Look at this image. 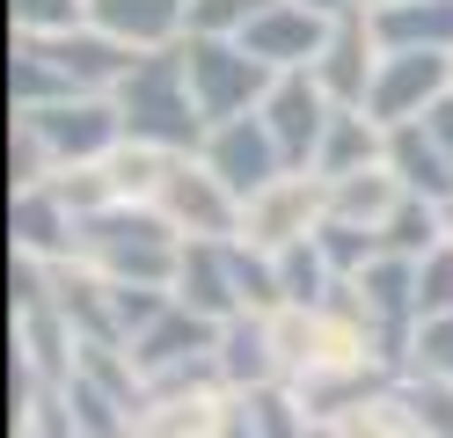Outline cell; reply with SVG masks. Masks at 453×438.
Returning <instances> with one entry per match:
<instances>
[{
  "instance_id": "obj_1",
  "label": "cell",
  "mask_w": 453,
  "mask_h": 438,
  "mask_svg": "<svg viewBox=\"0 0 453 438\" xmlns=\"http://www.w3.org/2000/svg\"><path fill=\"white\" fill-rule=\"evenodd\" d=\"M118 117H125V139H147V146H168V154H197L205 146V110H197V88H190V66H183V44L168 51H139V66L118 81Z\"/></svg>"
},
{
  "instance_id": "obj_18",
  "label": "cell",
  "mask_w": 453,
  "mask_h": 438,
  "mask_svg": "<svg viewBox=\"0 0 453 438\" xmlns=\"http://www.w3.org/2000/svg\"><path fill=\"white\" fill-rule=\"evenodd\" d=\"M403 175H395L388 161L373 168H358V175H329V219H344V227H365V234H380L395 219V204H403Z\"/></svg>"
},
{
  "instance_id": "obj_4",
  "label": "cell",
  "mask_w": 453,
  "mask_h": 438,
  "mask_svg": "<svg viewBox=\"0 0 453 438\" xmlns=\"http://www.w3.org/2000/svg\"><path fill=\"white\" fill-rule=\"evenodd\" d=\"M322 227H329V175L286 168V175H271L257 197H242L234 242L264 249V256H286V249H300V242H315Z\"/></svg>"
},
{
  "instance_id": "obj_20",
  "label": "cell",
  "mask_w": 453,
  "mask_h": 438,
  "mask_svg": "<svg viewBox=\"0 0 453 438\" xmlns=\"http://www.w3.org/2000/svg\"><path fill=\"white\" fill-rule=\"evenodd\" d=\"M388 161V125L373 110H336L329 132H322V154H315V175H358Z\"/></svg>"
},
{
  "instance_id": "obj_3",
  "label": "cell",
  "mask_w": 453,
  "mask_h": 438,
  "mask_svg": "<svg viewBox=\"0 0 453 438\" xmlns=\"http://www.w3.org/2000/svg\"><path fill=\"white\" fill-rule=\"evenodd\" d=\"M212 350H219V321L197 314V307H183V300H168V307L147 321V329L132 336V358H139V373H147L154 395H176V388H219Z\"/></svg>"
},
{
  "instance_id": "obj_9",
  "label": "cell",
  "mask_w": 453,
  "mask_h": 438,
  "mask_svg": "<svg viewBox=\"0 0 453 438\" xmlns=\"http://www.w3.org/2000/svg\"><path fill=\"white\" fill-rule=\"evenodd\" d=\"M197 161H205L234 197H257L271 175H286V168H293L286 154H278V139H271V125H264V110H249V117H219V125L205 132V146H197Z\"/></svg>"
},
{
  "instance_id": "obj_12",
  "label": "cell",
  "mask_w": 453,
  "mask_h": 438,
  "mask_svg": "<svg viewBox=\"0 0 453 438\" xmlns=\"http://www.w3.org/2000/svg\"><path fill=\"white\" fill-rule=\"evenodd\" d=\"M234 431H242V395L226 388L147 395V409L132 417V438H234Z\"/></svg>"
},
{
  "instance_id": "obj_39",
  "label": "cell",
  "mask_w": 453,
  "mask_h": 438,
  "mask_svg": "<svg viewBox=\"0 0 453 438\" xmlns=\"http://www.w3.org/2000/svg\"><path fill=\"white\" fill-rule=\"evenodd\" d=\"M446 242H453V197H446Z\"/></svg>"
},
{
  "instance_id": "obj_13",
  "label": "cell",
  "mask_w": 453,
  "mask_h": 438,
  "mask_svg": "<svg viewBox=\"0 0 453 438\" xmlns=\"http://www.w3.org/2000/svg\"><path fill=\"white\" fill-rule=\"evenodd\" d=\"M329 22H336V15L307 8V0H271V8L242 29V44L257 51L271 73H300V66H315V58H322V44H329Z\"/></svg>"
},
{
  "instance_id": "obj_10",
  "label": "cell",
  "mask_w": 453,
  "mask_h": 438,
  "mask_svg": "<svg viewBox=\"0 0 453 438\" xmlns=\"http://www.w3.org/2000/svg\"><path fill=\"white\" fill-rule=\"evenodd\" d=\"M439 96H453V51H388L365 110L395 132V125H417Z\"/></svg>"
},
{
  "instance_id": "obj_15",
  "label": "cell",
  "mask_w": 453,
  "mask_h": 438,
  "mask_svg": "<svg viewBox=\"0 0 453 438\" xmlns=\"http://www.w3.org/2000/svg\"><path fill=\"white\" fill-rule=\"evenodd\" d=\"M51 300H59V314L73 321L81 343H125V314H118V285H110L103 271H88L81 256L51 263Z\"/></svg>"
},
{
  "instance_id": "obj_14",
  "label": "cell",
  "mask_w": 453,
  "mask_h": 438,
  "mask_svg": "<svg viewBox=\"0 0 453 438\" xmlns=\"http://www.w3.org/2000/svg\"><path fill=\"white\" fill-rule=\"evenodd\" d=\"M81 242V219L59 204L51 183L8 190V256H37V263H66Z\"/></svg>"
},
{
  "instance_id": "obj_36",
  "label": "cell",
  "mask_w": 453,
  "mask_h": 438,
  "mask_svg": "<svg viewBox=\"0 0 453 438\" xmlns=\"http://www.w3.org/2000/svg\"><path fill=\"white\" fill-rule=\"evenodd\" d=\"M417 125H424V132H432V139H439V154L453 161V96H439L432 110H424V117H417Z\"/></svg>"
},
{
  "instance_id": "obj_40",
  "label": "cell",
  "mask_w": 453,
  "mask_h": 438,
  "mask_svg": "<svg viewBox=\"0 0 453 438\" xmlns=\"http://www.w3.org/2000/svg\"><path fill=\"white\" fill-rule=\"evenodd\" d=\"M358 8H395V0H358Z\"/></svg>"
},
{
  "instance_id": "obj_26",
  "label": "cell",
  "mask_w": 453,
  "mask_h": 438,
  "mask_svg": "<svg viewBox=\"0 0 453 438\" xmlns=\"http://www.w3.org/2000/svg\"><path fill=\"white\" fill-rule=\"evenodd\" d=\"M66 409H73V431L81 438H132V409L110 395V388H96L88 373H66Z\"/></svg>"
},
{
  "instance_id": "obj_11",
  "label": "cell",
  "mask_w": 453,
  "mask_h": 438,
  "mask_svg": "<svg viewBox=\"0 0 453 438\" xmlns=\"http://www.w3.org/2000/svg\"><path fill=\"white\" fill-rule=\"evenodd\" d=\"M329 117H336V103L322 96V81L307 73V66H300V73H278V81H271V96H264V125H271L278 154H286L293 168H315Z\"/></svg>"
},
{
  "instance_id": "obj_5",
  "label": "cell",
  "mask_w": 453,
  "mask_h": 438,
  "mask_svg": "<svg viewBox=\"0 0 453 438\" xmlns=\"http://www.w3.org/2000/svg\"><path fill=\"white\" fill-rule=\"evenodd\" d=\"M8 117L51 154V168H88V161H110L125 146V117L110 96H66L44 110H8Z\"/></svg>"
},
{
  "instance_id": "obj_8",
  "label": "cell",
  "mask_w": 453,
  "mask_h": 438,
  "mask_svg": "<svg viewBox=\"0 0 453 438\" xmlns=\"http://www.w3.org/2000/svg\"><path fill=\"white\" fill-rule=\"evenodd\" d=\"M380 58H388V44H380V29H373V15L365 8H344L329 22V44H322V58L307 73L322 81V96L336 103V110H365V96H373V81H380Z\"/></svg>"
},
{
  "instance_id": "obj_24",
  "label": "cell",
  "mask_w": 453,
  "mask_h": 438,
  "mask_svg": "<svg viewBox=\"0 0 453 438\" xmlns=\"http://www.w3.org/2000/svg\"><path fill=\"white\" fill-rule=\"evenodd\" d=\"M242 424H249V438H307V431H315L307 402L286 388V380H271V388H249V395H242Z\"/></svg>"
},
{
  "instance_id": "obj_19",
  "label": "cell",
  "mask_w": 453,
  "mask_h": 438,
  "mask_svg": "<svg viewBox=\"0 0 453 438\" xmlns=\"http://www.w3.org/2000/svg\"><path fill=\"white\" fill-rule=\"evenodd\" d=\"M212 365H219V388H226V395L271 388V380H278V358H271L264 314H234V321H219V350H212Z\"/></svg>"
},
{
  "instance_id": "obj_16",
  "label": "cell",
  "mask_w": 453,
  "mask_h": 438,
  "mask_svg": "<svg viewBox=\"0 0 453 438\" xmlns=\"http://www.w3.org/2000/svg\"><path fill=\"white\" fill-rule=\"evenodd\" d=\"M88 22L132 51H168L190 37V0H88Z\"/></svg>"
},
{
  "instance_id": "obj_25",
  "label": "cell",
  "mask_w": 453,
  "mask_h": 438,
  "mask_svg": "<svg viewBox=\"0 0 453 438\" xmlns=\"http://www.w3.org/2000/svg\"><path fill=\"white\" fill-rule=\"evenodd\" d=\"M439 242H446V204H432V197H403L395 219L380 227V249L388 256H410V263H424Z\"/></svg>"
},
{
  "instance_id": "obj_38",
  "label": "cell",
  "mask_w": 453,
  "mask_h": 438,
  "mask_svg": "<svg viewBox=\"0 0 453 438\" xmlns=\"http://www.w3.org/2000/svg\"><path fill=\"white\" fill-rule=\"evenodd\" d=\"M307 438H344V431H336V424H315V431H307Z\"/></svg>"
},
{
  "instance_id": "obj_30",
  "label": "cell",
  "mask_w": 453,
  "mask_h": 438,
  "mask_svg": "<svg viewBox=\"0 0 453 438\" xmlns=\"http://www.w3.org/2000/svg\"><path fill=\"white\" fill-rule=\"evenodd\" d=\"M88 22V0H8V37H66Z\"/></svg>"
},
{
  "instance_id": "obj_17",
  "label": "cell",
  "mask_w": 453,
  "mask_h": 438,
  "mask_svg": "<svg viewBox=\"0 0 453 438\" xmlns=\"http://www.w3.org/2000/svg\"><path fill=\"white\" fill-rule=\"evenodd\" d=\"M168 292L183 307L212 314V321H234L242 292H234V256H226V242H183V263H176V285Z\"/></svg>"
},
{
  "instance_id": "obj_21",
  "label": "cell",
  "mask_w": 453,
  "mask_h": 438,
  "mask_svg": "<svg viewBox=\"0 0 453 438\" xmlns=\"http://www.w3.org/2000/svg\"><path fill=\"white\" fill-rule=\"evenodd\" d=\"M388 51H453V0H395V8H365Z\"/></svg>"
},
{
  "instance_id": "obj_6",
  "label": "cell",
  "mask_w": 453,
  "mask_h": 438,
  "mask_svg": "<svg viewBox=\"0 0 453 438\" xmlns=\"http://www.w3.org/2000/svg\"><path fill=\"white\" fill-rule=\"evenodd\" d=\"M183 66H190V88H197V110H205V125L264 110L271 81H278V73H271L242 37H183Z\"/></svg>"
},
{
  "instance_id": "obj_29",
  "label": "cell",
  "mask_w": 453,
  "mask_h": 438,
  "mask_svg": "<svg viewBox=\"0 0 453 438\" xmlns=\"http://www.w3.org/2000/svg\"><path fill=\"white\" fill-rule=\"evenodd\" d=\"M336 431H344V438H424L417 431V417H410V409H403V395H373V402H358V409H344V417H329Z\"/></svg>"
},
{
  "instance_id": "obj_22",
  "label": "cell",
  "mask_w": 453,
  "mask_h": 438,
  "mask_svg": "<svg viewBox=\"0 0 453 438\" xmlns=\"http://www.w3.org/2000/svg\"><path fill=\"white\" fill-rule=\"evenodd\" d=\"M388 168L403 175L410 197H432V204L453 197V161L439 154V139L424 132V125H395V132H388Z\"/></svg>"
},
{
  "instance_id": "obj_23",
  "label": "cell",
  "mask_w": 453,
  "mask_h": 438,
  "mask_svg": "<svg viewBox=\"0 0 453 438\" xmlns=\"http://www.w3.org/2000/svg\"><path fill=\"white\" fill-rule=\"evenodd\" d=\"M73 88L30 37H8V110H44V103H66Z\"/></svg>"
},
{
  "instance_id": "obj_2",
  "label": "cell",
  "mask_w": 453,
  "mask_h": 438,
  "mask_svg": "<svg viewBox=\"0 0 453 438\" xmlns=\"http://www.w3.org/2000/svg\"><path fill=\"white\" fill-rule=\"evenodd\" d=\"M73 256L103 271L110 285H176V263H183V234L168 227L154 204H110V212L81 219V242Z\"/></svg>"
},
{
  "instance_id": "obj_33",
  "label": "cell",
  "mask_w": 453,
  "mask_h": 438,
  "mask_svg": "<svg viewBox=\"0 0 453 438\" xmlns=\"http://www.w3.org/2000/svg\"><path fill=\"white\" fill-rule=\"evenodd\" d=\"M271 0H190V37H242Z\"/></svg>"
},
{
  "instance_id": "obj_35",
  "label": "cell",
  "mask_w": 453,
  "mask_h": 438,
  "mask_svg": "<svg viewBox=\"0 0 453 438\" xmlns=\"http://www.w3.org/2000/svg\"><path fill=\"white\" fill-rule=\"evenodd\" d=\"M410 373H439L453 380V314H432V321H417V343H410Z\"/></svg>"
},
{
  "instance_id": "obj_37",
  "label": "cell",
  "mask_w": 453,
  "mask_h": 438,
  "mask_svg": "<svg viewBox=\"0 0 453 438\" xmlns=\"http://www.w3.org/2000/svg\"><path fill=\"white\" fill-rule=\"evenodd\" d=\"M307 8H322V15H344V8H358V0H307Z\"/></svg>"
},
{
  "instance_id": "obj_32",
  "label": "cell",
  "mask_w": 453,
  "mask_h": 438,
  "mask_svg": "<svg viewBox=\"0 0 453 438\" xmlns=\"http://www.w3.org/2000/svg\"><path fill=\"white\" fill-rule=\"evenodd\" d=\"M315 242H322V256H329V271H336V278H358L365 263L380 256V234H365V227H344V219H329V227L315 234Z\"/></svg>"
},
{
  "instance_id": "obj_27",
  "label": "cell",
  "mask_w": 453,
  "mask_h": 438,
  "mask_svg": "<svg viewBox=\"0 0 453 438\" xmlns=\"http://www.w3.org/2000/svg\"><path fill=\"white\" fill-rule=\"evenodd\" d=\"M395 395H403V409L417 417V431L424 438H453V380H439V373H395Z\"/></svg>"
},
{
  "instance_id": "obj_7",
  "label": "cell",
  "mask_w": 453,
  "mask_h": 438,
  "mask_svg": "<svg viewBox=\"0 0 453 438\" xmlns=\"http://www.w3.org/2000/svg\"><path fill=\"white\" fill-rule=\"evenodd\" d=\"M154 212L176 227L183 242H234L242 197L226 190L197 154H176V168H168V183H161V197H154Z\"/></svg>"
},
{
  "instance_id": "obj_28",
  "label": "cell",
  "mask_w": 453,
  "mask_h": 438,
  "mask_svg": "<svg viewBox=\"0 0 453 438\" xmlns=\"http://www.w3.org/2000/svg\"><path fill=\"white\" fill-rule=\"evenodd\" d=\"M278 285H286V300H293V307H322V300H329V285H336L322 242H300V249L278 256Z\"/></svg>"
},
{
  "instance_id": "obj_34",
  "label": "cell",
  "mask_w": 453,
  "mask_h": 438,
  "mask_svg": "<svg viewBox=\"0 0 453 438\" xmlns=\"http://www.w3.org/2000/svg\"><path fill=\"white\" fill-rule=\"evenodd\" d=\"M417 314H453V242H439L432 256L417 263Z\"/></svg>"
},
{
  "instance_id": "obj_31",
  "label": "cell",
  "mask_w": 453,
  "mask_h": 438,
  "mask_svg": "<svg viewBox=\"0 0 453 438\" xmlns=\"http://www.w3.org/2000/svg\"><path fill=\"white\" fill-rule=\"evenodd\" d=\"M51 190H59V204H66L73 219H96V212H110V204H118V183H110L103 161H88V168H59V175H51Z\"/></svg>"
}]
</instances>
